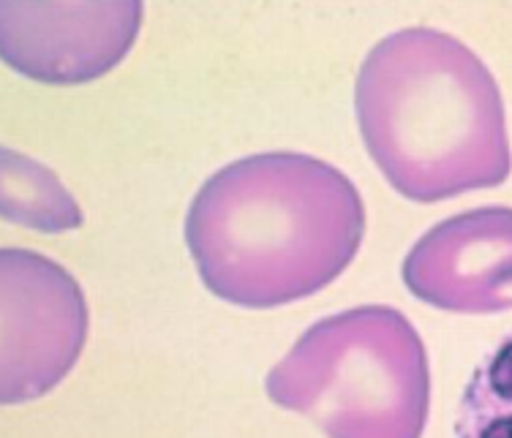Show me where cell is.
Returning a JSON list of instances; mask_svg holds the SVG:
<instances>
[{"mask_svg": "<svg viewBox=\"0 0 512 438\" xmlns=\"http://www.w3.org/2000/svg\"><path fill=\"white\" fill-rule=\"evenodd\" d=\"M357 126L387 183L420 205L510 177L496 79L455 36L409 28L371 49L357 74Z\"/></svg>", "mask_w": 512, "mask_h": 438, "instance_id": "obj_1", "label": "cell"}, {"mask_svg": "<svg viewBox=\"0 0 512 438\" xmlns=\"http://www.w3.org/2000/svg\"><path fill=\"white\" fill-rule=\"evenodd\" d=\"M365 234L355 183L306 153H259L218 169L186 213V243L207 283L221 270L306 262L322 283Z\"/></svg>", "mask_w": 512, "mask_h": 438, "instance_id": "obj_2", "label": "cell"}, {"mask_svg": "<svg viewBox=\"0 0 512 438\" xmlns=\"http://www.w3.org/2000/svg\"><path fill=\"white\" fill-rule=\"evenodd\" d=\"M455 438H512V332L474 368L455 414Z\"/></svg>", "mask_w": 512, "mask_h": 438, "instance_id": "obj_4", "label": "cell"}, {"mask_svg": "<svg viewBox=\"0 0 512 438\" xmlns=\"http://www.w3.org/2000/svg\"><path fill=\"white\" fill-rule=\"evenodd\" d=\"M404 278L444 311H504L499 297L512 286V207H480L434 226L404 262Z\"/></svg>", "mask_w": 512, "mask_h": 438, "instance_id": "obj_3", "label": "cell"}]
</instances>
